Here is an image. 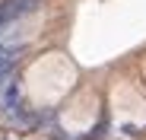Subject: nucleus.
I'll return each instance as SVG.
<instances>
[{
    "mask_svg": "<svg viewBox=\"0 0 146 140\" xmlns=\"http://www.w3.org/2000/svg\"><path fill=\"white\" fill-rule=\"evenodd\" d=\"M38 3L41 0H0V38H3L26 13L38 10Z\"/></svg>",
    "mask_w": 146,
    "mask_h": 140,
    "instance_id": "obj_1",
    "label": "nucleus"
},
{
    "mask_svg": "<svg viewBox=\"0 0 146 140\" xmlns=\"http://www.w3.org/2000/svg\"><path fill=\"white\" fill-rule=\"evenodd\" d=\"M19 57H22V45H10L7 38H0V86L7 80H13Z\"/></svg>",
    "mask_w": 146,
    "mask_h": 140,
    "instance_id": "obj_2",
    "label": "nucleus"
}]
</instances>
